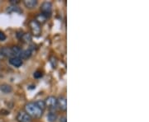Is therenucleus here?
Returning <instances> with one entry per match:
<instances>
[{
	"label": "nucleus",
	"instance_id": "nucleus-1",
	"mask_svg": "<svg viewBox=\"0 0 149 122\" xmlns=\"http://www.w3.org/2000/svg\"><path fill=\"white\" fill-rule=\"evenodd\" d=\"M24 109H25V112L31 118L39 119V118L42 116L43 112L41 109H39L37 107V105L35 104V102H28V103H27L24 106Z\"/></svg>",
	"mask_w": 149,
	"mask_h": 122
},
{
	"label": "nucleus",
	"instance_id": "nucleus-2",
	"mask_svg": "<svg viewBox=\"0 0 149 122\" xmlns=\"http://www.w3.org/2000/svg\"><path fill=\"white\" fill-rule=\"evenodd\" d=\"M41 12H42V14H43L47 18L52 16V3L44 2L41 6Z\"/></svg>",
	"mask_w": 149,
	"mask_h": 122
},
{
	"label": "nucleus",
	"instance_id": "nucleus-3",
	"mask_svg": "<svg viewBox=\"0 0 149 122\" xmlns=\"http://www.w3.org/2000/svg\"><path fill=\"white\" fill-rule=\"evenodd\" d=\"M44 101H45L46 106L51 110V112H54L56 109V107H57V98L55 97L54 96H49L46 98V100Z\"/></svg>",
	"mask_w": 149,
	"mask_h": 122
},
{
	"label": "nucleus",
	"instance_id": "nucleus-4",
	"mask_svg": "<svg viewBox=\"0 0 149 122\" xmlns=\"http://www.w3.org/2000/svg\"><path fill=\"white\" fill-rule=\"evenodd\" d=\"M29 27H30V29L32 31V35H34L36 37H38L41 34V32H42L41 25L35 21V20H32L29 22Z\"/></svg>",
	"mask_w": 149,
	"mask_h": 122
},
{
	"label": "nucleus",
	"instance_id": "nucleus-5",
	"mask_svg": "<svg viewBox=\"0 0 149 122\" xmlns=\"http://www.w3.org/2000/svg\"><path fill=\"white\" fill-rule=\"evenodd\" d=\"M17 122H32V118L27 115L24 111H20L16 117Z\"/></svg>",
	"mask_w": 149,
	"mask_h": 122
},
{
	"label": "nucleus",
	"instance_id": "nucleus-6",
	"mask_svg": "<svg viewBox=\"0 0 149 122\" xmlns=\"http://www.w3.org/2000/svg\"><path fill=\"white\" fill-rule=\"evenodd\" d=\"M57 106H59L60 110L62 112H66L67 109V101H66V97L64 96H59L57 99Z\"/></svg>",
	"mask_w": 149,
	"mask_h": 122
},
{
	"label": "nucleus",
	"instance_id": "nucleus-7",
	"mask_svg": "<svg viewBox=\"0 0 149 122\" xmlns=\"http://www.w3.org/2000/svg\"><path fill=\"white\" fill-rule=\"evenodd\" d=\"M8 62H9V64H10L12 66L16 67V68L21 67L22 65V64H23L22 60L20 58H18V57H12V58L9 59Z\"/></svg>",
	"mask_w": 149,
	"mask_h": 122
},
{
	"label": "nucleus",
	"instance_id": "nucleus-8",
	"mask_svg": "<svg viewBox=\"0 0 149 122\" xmlns=\"http://www.w3.org/2000/svg\"><path fill=\"white\" fill-rule=\"evenodd\" d=\"M0 54H2V55H3L4 57H8V58H12V57H13V53H12V50H11V48L9 47H4L1 48L0 49Z\"/></svg>",
	"mask_w": 149,
	"mask_h": 122
},
{
	"label": "nucleus",
	"instance_id": "nucleus-9",
	"mask_svg": "<svg viewBox=\"0 0 149 122\" xmlns=\"http://www.w3.org/2000/svg\"><path fill=\"white\" fill-rule=\"evenodd\" d=\"M23 4L28 9H32L35 7H37L38 4V1L37 0H24Z\"/></svg>",
	"mask_w": 149,
	"mask_h": 122
},
{
	"label": "nucleus",
	"instance_id": "nucleus-10",
	"mask_svg": "<svg viewBox=\"0 0 149 122\" xmlns=\"http://www.w3.org/2000/svg\"><path fill=\"white\" fill-rule=\"evenodd\" d=\"M32 51H31L29 49H27V50H22L21 53H20V55H19V58L21 59L22 60V59H27L30 58L32 56Z\"/></svg>",
	"mask_w": 149,
	"mask_h": 122
},
{
	"label": "nucleus",
	"instance_id": "nucleus-11",
	"mask_svg": "<svg viewBox=\"0 0 149 122\" xmlns=\"http://www.w3.org/2000/svg\"><path fill=\"white\" fill-rule=\"evenodd\" d=\"M0 90L2 91L3 93H10L13 92V88L11 87L10 85L7 84V83H3V84L0 85Z\"/></svg>",
	"mask_w": 149,
	"mask_h": 122
},
{
	"label": "nucleus",
	"instance_id": "nucleus-12",
	"mask_svg": "<svg viewBox=\"0 0 149 122\" xmlns=\"http://www.w3.org/2000/svg\"><path fill=\"white\" fill-rule=\"evenodd\" d=\"M58 119V116L55 112H50L47 114V121L49 122H56Z\"/></svg>",
	"mask_w": 149,
	"mask_h": 122
},
{
	"label": "nucleus",
	"instance_id": "nucleus-13",
	"mask_svg": "<svg viewBox=\"0 0 149 122\" xmlns=\"http://www.w3.org/2000/svg\"><path fill=\"white\" fill-rule=\"evenodd\" d=\"M21 39L22 40L23 42L28 44V43H30L32 41V37L30 33H24V34H22Z\"/></svg>",
	"mask_w": 149,
	"mask_h": 122
},
{
	"label": "nucleus",
	"instance_id": "nucleus-14",
	"mask_svg": "<svg viewBox=\"0 0 149 122\" xmlns=\"http://www.w3.org/2000/svg\"><path fill=\"white\" fill-rule=\"evenodd\" d=\"M11 50H12V53H13V57H18L19 58L22 49H20L18 46H13L11 48Z\"/></svg>",
	"mask_w": 149,
	"mask_h": 122
},
{
	"label": "nucleus",
	"instance_id": "nucleus-15",
	"mask_svg": "<svg viewBox=\"0 0 149 122\" xmlns=\"http://www.w3.org/2000/svg\"><path fill=\"white\" fill-rule=\"evenodd\" d=\"M47 18L46 17L44 16L43 14H38L37 16V18H36V20L35 21H37V22H38L40 25L41 24H43V23H45L46 21H47Z\"/></svg>",
	"mask_w": 149,
	"mask_h": 122
},
{
	"label": "nucleus",
	"instance_id": "nucleus-16",
	"mask_svg": "<svg viewBox=\"0 0 149 122\" xmlns=\"http://www.w3.org/2000/svg\"><path fill=\"white\" fill-rule=\"evenodd\" d=\"M35 104L37 105V106L39 108V109H41L42 112H44V110L46 109V104H45V101H42V100H37V101H35Z\"/></svg>",
	"mask_w": 149,
	"mask_h": 122
},
{
	"label": "nucleus",
	"instance_id": "nucleus-17",
	"mask_svg": "<svg viewBox=\"0 0 149 122\" xmlns=\"http://www.w3.org/2000/svg\"><path fill=\"white\" fill-rule=\"evenodd\" d=\"M50 62H51V64L52 65V67L53 68H56V65H57V60H56V58H55V57H52L51 58V60H50Z\"/></svg>",
	"mask_w": 149,
	"mask_h": 122
},
{
	"label": "nucleus",
	"instance_id": "nucleus-18",
	"mask_svg": "<svg viewBox=\"0 0 149 122\" xmlns=\"http://www.w3.org/2000/svg\"><path fill=\"white\" fill-rule=\"evenodd\" d=\"M15 8H12V7H9L8 8V12H20V10H19V8L17 7V6H15L14 7Z\"/></svg>",
	"mask_w": 149,
	"mask_h": 122
},
{
	"label": "nucleus",
	"instance_id": "nucleus-19",
	"mask_svg": "<svg viewBox=\"0 0 149 122\" xmlns=\"http://www.w3.org/2000/svg\"><path fill=\"white\" fill-rule=\"evenodd\" d=\"M33 76H34L35 79H40V78L42 77V73L41 71H36V72L34 73Z\"/></svg>",
	"mask_w": 149,
	"mask_h": 122
},
{
	"label": "nucleus",
	"instance_id": "nucleus-20",
	"mask_svg": "<svg viewBox=\"0 0 149 122\" xmlns=\"http://www.w3.org/2000/svg\"><path fill=\"white\" fill-rule=\"evenodd\" d=\"M6 38H7V37H6L5 34L3 32L0 31V41H5Z\"/></svg>",
	"mask_w": 149,
	"mask_h": 122
},
{
	"label": "nucleus",
	"instance_id": "nucleus-21",
	"mask_svg": "<svg viewBox=\"0 0 149 122\" xmlns=\"http://www.w3.org/2000/svg\"><path fill=\"white\" fill-rule=\"evenodd\" d=\"M60 122H67V118L65 116H62L60 117V120H59Z\"/></svg>",
	"mask_w": 149,
	"mask_h": 122
},
{
	"label": "nucleus",
	"instance_id": "nucleus-22",
	"mask_svg": "<svg viewBox=\"0 0 149 122\" xmlns=\"http://www.w3.org/2000/svg\"><path fill=\"white\" fill-rule=\"evenodd\" d=\"M10 3L13 4V5L16 6L17 3H19L20 2H19V0H10Z\"/></svg>",
	"mask_w": 149,
	"mask_h": 122
}]
</instances>
